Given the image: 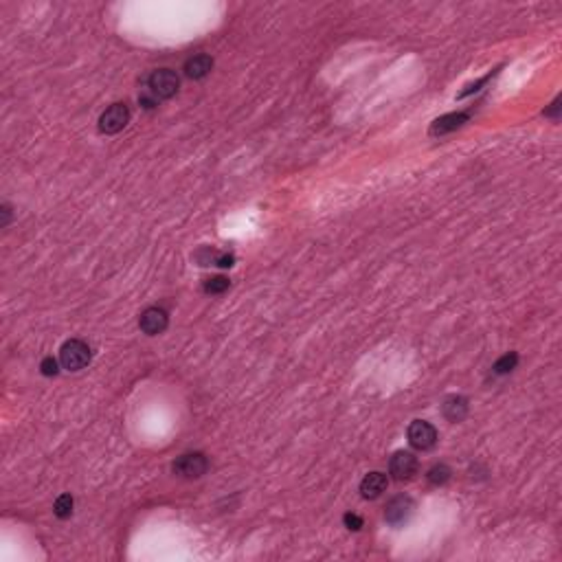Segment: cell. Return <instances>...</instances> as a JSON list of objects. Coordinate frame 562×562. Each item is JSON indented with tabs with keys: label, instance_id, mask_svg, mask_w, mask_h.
<instances>
[{
	"label": "cell",
	"instance_id": "6da1fadb",
	"mask_svg": "<svg viewBox=\"0 0 562 562\" xmlns=\"http://www.w3.org/2000/svg\"><path fill=\"white\" fill-rule=\"evenodd\" d=\"M181 88V77L172 68H159L148 77V90L152 99H172Z\"/></svg>",
	"mask_w": 562,
	"mask_h": 562
},
{
	"label": "cell",
	"instance_id": "7a4b0ae2",
	"mask_svg": "<svg viewBox=\"0 0 562 562\" xmlns=\"http://www.w3.org/2000/svg\"><path fill=\"white\" fill-rule=\"evenodd\" d=\"M90 348L83 341L79 339H70L62 345V350H59V363H62L64 369L68 372H79L83 369L88 363H90Z\"/></svg>",
	"mask_w": 562,
	"mask_h": 562
},
{
	"label": "cell",
	"instance_id": "3957f363",
	"mask_svg": "<svg viewBox=\"0 0 562 562\" xmlns=\"http://www.w3.org/2000/svg\"><path fill=\"white\" fill-rule=\"evenodd\" d=\"M172 470L181 479H198L209 470V459L202 452H187V455H181L174 461Z\"/></svg>",
	"mask_w": 562,
	"mask_h": 562
},
{
	"label": "cell",
	"instance_id": "277c9868",
	"mask_svg": "<svg viewBox=\"0 0 562 562\" xmlns=\"http://www.w3.org/2000/svg\"><path fill=\"white\" fill-rule=\"evenodd\" d=\"M130 121V108L126 103H112L106 108L99 117V132L101 134H117L128 126Z\"/></svg>",
	"mask_w": 562,
	"mask_h": 562
},
{
	"label": "cell",
	"instance_id": "5b68a950",
	"mask_svg": "<svg viewBox=\"0 0 562 562\" xmlns=\"http://www.w3.org/2000/svg\"><path fill=\"white\" fill-rule=\"evenodd\" d=\"M420 463H417V457L409 450H398L393 452V457L389 459V472L396 481H409L415 476Z\"/></svg>",
	"mask_w": 562,
	"mask_h": 562
},
{
	"label": "cell",
	"instance_id": "8992f818",
	"mask_svg": "<svg viewBox=\"0 0 562 562\" xmlns=\"http://www.w3.org/2000/svg\"><path fill=\"white\" fill-rule=\"evenodd\" d=\"M409 444L415 450H430L437 444V430L433 424H428L424 420H415L409 426Z\"/></svg>",
	"mask_w": 562,
	"mask_h": 562
},
{
	"label": "cell",
	"instance_id": "52a82bcc",
	"mask_svg": "<svg viewBox=\"0 0 562 562\" xmlns=\"http://www.w3.org/2000/svg\"><path fill=\"white\" fill-rule=\"evenodd\" d=\"M413 510H415V503H413V499L411 496H396V499H391L387 508H385V519L389 525H393V528H400V525H404L406 521H409L413 516Z\"/></svg>",
	"mask_w": 562,
	"mask_h": 562
},
{
	"label": "cell",
	"instance_id": "ba28073f",
	"mask_svg": "<svg viewBox=\"0 0 562 562\" xmlns=\"http://www.w3.org/2000/svg\"><path fill=\"white\" fill-rule=\"evenodd\" d=\"M167 312L163 308H148L143 310L141 317H139V328L143 334H148V337H157V334H163L167 330Z\"/></svg>",
	"mask_w": 562,
	"mask_h": 562
},
{
	"label": "cell",
	"instance_id": "9c48e42d",
	"mask_svg": "<svg viewBox=\"0 0 562 562\" xmlns=\"http://www.w3.org/2000/svg\"><path fill=\"white\" fill-rule=\"evenodd\" d=\"M468 119H470L468 112H450V114H444V117H439V119H435L433 123H430L428 134L430 137L450 134V132H455V130H459L461 126L468 123Z\"/></svg>",
	"mask_w": 562,
	"mask_h": 562
},
{
	"label": "cell",
	"instance_id": "30bf717a",
	"mask_svg": "<svg viewBox=\"0 0 562 562\" xmlns=\"http://www.w3.org/2000/svg\"><path fill=\"white\" fill-rule=\"evenodd\" d=\"M387 485H389V479L385 472H378V470L369 472L361 481V494L363 499H378L387 490Z\"/></svg>",
	"mask_w": 562,
	"mask_h": 562
},
{
	"label": "cell",
	"instance_id": "8fae6325",
	"mask_svg": "<svg viewBox=\"0 0 562 562\" xmlns=\"http://www.w3.org/2000/svg\"><path fill=\"white\" fill-rule=\"evenodd\" d=\"M211 68H213V59L207 53H198V55H191L187 59L183 70L189 79H202L211 73Z\"/></svg>",
	"mask_w": 562,
	"mask_h": 562
},
{
	"label": "cell",
	"instance_id": "7c38bea8",
	"mask_svg": "<svg viewBox=\"0 0 562 562\" xmlns=\"http://www.w3.org/2000/svg\"><path fill=\"white\" fill-rule=\"evenodd\" d=\"M441 413L448 422H461L468 415V400L463 396H448L441 404Z\"/></svg>",
	"mask_w": 562,
	"mask_h": 562
},
{
	"label": "cell",
	"instance_id": "4fadbf2b",
	"mask_svg": "<svg viewBox=\"0 0 562 562\" xmlns=\"http://www.w3.org/2000/svg\"><path fill=\"white\" fill-rule=\"evenodd\" d=\"M516 365H519V354L516 352H510L505 356H501L499 361L492 365V374L494 376H505V374L514 372V369H516Z\"/></svg>",
	"mask_w": 562,
	"mask_h": 562
},
{
	"label": "cell",
	"instance_id": "5bb4252c",
	"mask_svg": "<svg viewBox=\"0 0 562 562\" xmlns=\"http://www.w3.org/2000/svg\"><path fill=\"white\" fill-rule=\"evenodd\" d=\"M231 288V281L229 277H224V274H215V277H209L205 279V283H202V290H205L207 294H222Z\"/></svg>",
	"mask_w": 562,
	"mask_h": 562
},
{
	"label": "cell",
	"instance_id": "9a60e30c",
	"mask_svg": "<svg viewBox=\"0 0 562 562\" xmlns=\"http://www.w3.org/2000/svg\"><path fill=\"white\" fill-rule=\"evenodd\" d=\"M450 476H452V470L448 468V465L446 463H437L428 470L426 479H428L430 485H444V483L450 481Z\"/></svg>",
	"mask_w": 562,
	"mask_h": 562
},
{
	"label": "cell",
	"instance_id": "2e32d148",
	"mask_svg": "<svg viewBox=\"0 0 562 562\" xmlns=\"http://www.w3.org/2000/svg\"><path fill=\"white\" fill-rule=\"evenodd\" d=\"M73 505H75V501L70 494H62V496H57L55 501V505H53V514L57 519H68L70 514H73Z\"/></svg>",
	"mask_w": 562,
	"mask_h": 562
},
{
	"label": "cell",
	"instance_id": "e0dca14e",
	"mask_svg": "<svg viewBox=\"0 0 562 562\" xmlns=\"http://www.w3.org/2000/svg\"><path fill=\"white\" fill-rule=\"evenodd\" d=\"M343 523H345V528H348L350 532H361L363 530V519L358 516V514H354V512H348L343 516Z\"/></svg>",
	"mask_w": 562,
	"mask_h": 562
},
{
	"label": "cell",
	"instance_id": "ac0fdd59",
	"mask_svg": "<svg viewBox=\"0 0 562 562\" xmlns=\"http://www.w3.org/2000/svg\"><path fill=\"white\" fill-rule=\"evenodd\" d=\"M40 372L44 374V376H57V372H59V365H57V361L53 356H46V358H42V363H40Z\"/></svg>",
	"mask_w": 562,
	"mask_h": 562
},
{
	"label": "cell",
	"instance_id": "d6986e66",
	"mask_svg": "<svg viewBox=\"0 0 562 562\" xmlns=\"http://www.w3.org/2000/svg\"><path fill=\"white\" fill-rule=\"evenodd\" d=\"M233 264H235L233 253H218V257H215V266H220V268H231Z\"/></svg>",
	"mask_w": 562,
	"mask_h": 562
},
{
	"label": "cell",
	"instance_id": "ffe728a7",
	"mask_svg": "<svg viewBox=\"0 0 562 562\" xmlns=\"http://www.w3.org/2000/svg\"><path fill=\"white\" fill-rule=\"evenodd\" d=\"M9 220H11V209H9V205H3V226H7Z\"/></svg>",
	"mask_w": 562,
	"mask_h": 562
},
{
	"label": "cell",
	"instance_id": "44dd1931",
	"mask_svg": "<svg viewBox=\"0 0 562 562\" xmlns=\"http://www.w3.org/2000/svg\"><path fill=\"white\" fill-rule=\"evenodd\" d=\"M558 103H560V99H556V101L552 103V110H547L545 114H547V117H556V112H558V108H560Z\"/></svg>",
	"mask_w": 562,
	"mask_h": 562
}]
</instances>
